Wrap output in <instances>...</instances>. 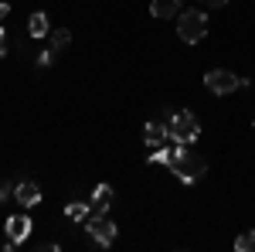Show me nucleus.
Instances as JSON below:
<instances>
[{
  "label": "nucleus",
  "mask_w": 255,
  "mask_h": 252,
  "mask_svg": "<svg viewBox=\"0 0 255 252\" xmlns=\"http://www.w3.org/2000/svg\"><path fill=\"white\" fill-rule=\"evenodd\" d=\"M167 133H170V140H174V143L191 147V143H197V140H201V123H197L187 109H180V113H174V116H170Z\"/></svg>",
  "instance_id": "f257e3e1"
},
{
  "label": "nucleus",
  "mask_w": 255,
  "mask_h": 252,
  "mask_svg": "<svg viewBox=\"0 0 255 252\" xmlns=\"http://www.w3.org/2000/svg\"><path fill=\"white\" fill-rule=\"evenodd\" d=\"M208 34V17L204 10H184L177 17V38L187 41V44H197V41Z\"/></svg>",
  "instance_id": "f03ea898"
},
{
  "label": "nucleus",
  "mask_w": 255,
  "mask_h": 252,
  "mask_svg": "<svg viewBox=\"0 0 255 252\" xmlns=\"http://www.w3.org/2000/svg\"><path fill=\"white\" fill-rule=\"evenodd\" d=\"M170 171H174L184 184H194L197 177H204V171H208V164H204V157L191 154V150H180V157H177L174 164H170Z\"/></svg>",
  "instance_id": "7ed1b4c3"
},
{
  "label": "nucleus",
  "mask_w": 255,
  "mask_h": 252,
  "mask_svg": "<svg viewBox=\"0 0 255 252\" xmlns=\"http://www.w3.org/2000/svg\"><path fill=\"white\" fill-rule=\"evenodd\" d=\"M204 89L215 92V96H228V92L242 89V78H238L235 72H228V68H211V72L204 75Z\"/></svg>",
  "instance_id": "20e7f679"
},
{
  "label": "nucleus",
  "mask_w": 255,
  "mask_h": 252,
  "mask_svg": "<svg viewBox=\"0 0 255 252\" xmlns=\"http://www.w3.org/2000/svg\"><path fill=\"white\" fill-rule=\"evenodd\" d=\"M85 232L92 235V242L102 246V249H109V246L116 242V225H113L106 215H89V218H85Z\"/></svg>",
  "instance_id": "39448f33"
},
{
  "label": "nucleus",
  "mask_w": 255,
  "mask_h": 252,
  "mask_svg": "<svg viewBox=\"0 0 255 252\" xmlns=\"http://www.w3.org/2000/svg\"><path fill=\"white\" fill-rule=\"evenodd\" d=\"M3 229H7V239H10L14 246H20V242L31 235V229H34V225H31V218H27V215H10Z\"/></svg>",
  "instance_id": "423d86ee"
},
{
  "label": "nucleus",
  "mask_w": 255,
  "mask_h": 252,
  "mask_svg": "<svg viewBox=\"0 0 255 252\" xmlns=\"http://www.w3.org/2000/svg\"><path fill=\"white\" fill-rule=\"evenodd\" d=\"M167 140H170V133H167V123H160V119H150V123L143 126V143H146L150 150L163 147Z\"/></svg>",
  "instance_id": "0eeeda50"
},
{
  "label": "nucleus",
  "mask_w": 255,
  "mask_h": 252,
  "mask_svg": "<svg viewBox=\"0 0 255 252\" xmlns=\"http://www.w3.org/2000/svg\"><path fill=\"white\" fill-rule=\"evenodd\" d=\"M14 201H20L24 208H34L41 201V191H38V184L34 181H20L17 188H14Z\"/></svg>",
  "instance_id": "6e6552de"
},
{
  "label": "nucleus",
  "mask_w": 255,
  "mask_h": 252,
  "mask_svg": "<svg viewBox=\"0 0 255 252\" xmlns=\"http://www.w3.org/2000/svg\"><path fill=\"white\" fill-rule=\"evenodd\" d=\"M109 205H113V188H109V184H99L96 191H92L89 212H92V215H106V212H109Z\"/></svg>",
  "instance_id": "1a4fd4ad"
},
{
  "label": "nucleus",
  "mask_w": 255,
  "mask_h": 252,
  "mask_svg": "<svg viewBox=\"0 0 255 252\" xmlns=\"http://www.w3.org/2000/svg\"><path fill=\"white\" fill-rule=\"evenodd\" d=\"M180 150H184L180 143H177V147H157V150H150L146 160H150V164H167V167H170L177 157H180Z\"/></svg>",
  "instance_id": "9d476101"
},
{
  "label": "nucleus",
  "mask_w": 255,
  "mask_h": 252,
  "mask_svg": "<svg viewBox=\"0 0 255 252\" xmlns=\"http://www.w3.org/2000/svg\"><path fill=\"white\" fill-rule=\"evenodd\" d=\"M177 10H180V0H153L150 3V14L160 17V20H170Z\"/></svg>",
  "instance_id": "9b49d317"
},
{
  "label": "nucleus",
  "mask_w": 255,
  "mask_h": 252,
  "mask_svg": "<svg viewBox=\"0 0 255 252\" xmlns=\"http://www.w3.org/2000/svg\"><path fill=\"white\" fill-rule=\"evenodd\" d=\"M48 31H51V27H48V17H44L41 10L27 17V34H31V38H48Z\"/></svg>",
  "instance_id": "f8f14e48"
},
{
  "label": "nucleus",
  "mask_w": 255,
  "mask_h": 252,
  "mask_svg": "<svg viewBox=\"0 0 255 252\" xmlns=\"http://www.w3.org/2000/svg\"><path fill=\"white\" fill-rule=\"evenodd\" d=\"M48 41H51L55 51H61V48L72 44V31H68V27H55V31H48Z\"/></svg>",
  "instance_id": "ddd939ff"
},
{
  "label": "nucleus",
  "mask_w": 255,
  "mask_h": 252,
  "mask_svg": "<svg viewBox=\"0 0 255 252\" xmlns=\"http://www.w3.org/2000/svg\"><path fill=\"white\" fill-rule=\"evenodd\" d=\"M65 215H68L72 222H85L92 212H89V201H72V205L65 208Z\"/></svg>",
  "instance_id": "4468645a"
},
{
  "label": "nucleus",
  "mask_w": 255,
  "mask_h": 252,
  "mask_svg": "<svg viewBox=\"0 0 255 252\" xmlns=\"http://www.w3.org/2000/svg\"><path fill=\"white\" fill-rule=\"evenodd\" d=\"M235 249L238 252H255V232H242L235 239Z\"/></svg>",
  "instance_id": "2eb2a0df"
},
{
  "label": "nucleus",
  "mask_w": 255,
  "mask_h": 252,
  "mask_svg": "<svg viewBox=\"0 0 255 252\" xmlns=\"http://www.w3.org/2000/svg\"><path fill=\"white\" fill-rule=\"evenodd\" d=\"M55 55H58V51H55V48H48V51H41L38 58H34V65H38V68H51V61H55Z\"/></svg>",
  "instance_id": "dca6fc26"
},
{
  "label": "nucleus",
  "mask_w": 255,
  "mask_h": 252,
  "mask_svg": "<svg viewBox=\"0 0 255 252\" xmlns=\"http://www.w3.org/2000/svg\"><path fill=\"white\" fill-rule=\"evenodd\" d=\"M0 55H7V31L0 27Z\"/></svg>",
  "instance_id": "f3484780"
},
{
  "label": "nucleus",
  "mask_w": 255,
  "mask_h": 252,
  "mask_svg": "<svg viewBox=\"0 0 255 252\" xmlns=\"http://www.w3.org/2000/svg\"><path fill=\"white\" fill-rule=\"evenodd\" d=\"M38 249H44V252H58V242H41Z\"/></svg>",
  "instance_id": "a211bd4d"
},
{
  "label": "nucleus",
  "mask_w": 255,
  "mask_h": 252,
  "mask_svg": "<svg viewBox=\"0 0 255 252\" xmlns=\"http://www.w3.org/2000/svg\"><path fill=\"white\" fill-rule=\"evenodd\" d=\"M7 14H10V7H7V3H3V0H0V24H3V20H7Z\"/></svg>",
  "instance_id": "6ab92c4d"
},
{
  "label": "nucleus",
  "mask_w": 255,
  "mask_h": 252,
  "mask_svg": "<svg viewBox=\"0 0 255 252\" xmlns=\"http://www.w3.org/2000/svg\"><path fill=\"white\" fill-rule=\"evenodd\" d=\"M201 3H204V7H225L228 0H201Z\"/></svg>",
  "instance_id": "aec40b11"
},
{
  "label": "nucleus",
  "mask_w": 255,
  "mask_h": 252,
  "mask_svg": "<svg viewBox=\"0 0 255 252\" xmlns=\"http://www.w3.org/2000/svg\"><path fill=\"white\" fill-rule=\"evenodd\" d=\"M7 198H10V188H7V184L0 181V201H7Z\"/></svg>",
  "instance_id": "412c9836"
}]
</instances>
